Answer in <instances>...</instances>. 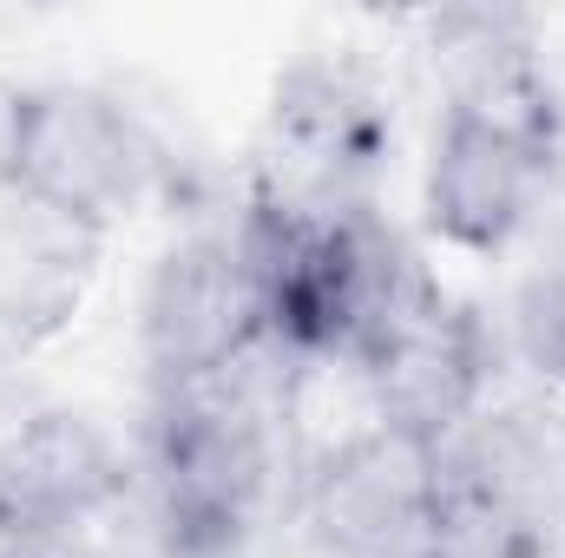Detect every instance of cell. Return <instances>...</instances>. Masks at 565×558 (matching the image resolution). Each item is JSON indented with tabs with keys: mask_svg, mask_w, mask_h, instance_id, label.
<instances>
[{
	"mask_svg": "<svg viewBox=\"0 0 565 558\" xmlns=\"http://www.w3.org/2000/svg\"><path fill=\"white\" fill-rule=\"evenodd\" d=\"M375 106L342 73H296L277 93L264 144V211L282 217H355L362 184L375 178Z\"/></svg>",
	"mask_w": 565,
	"mask_h": 558,
	"instance_id": "obj_3",
	"label": "cell"
},
{
	"mask_svg": "<svg viewBox=\"0 0 565 558\" xmlns=\"http://www.w3.org/2000/svg\"><path fill=\"white\" fill-rule=\"evenodd\" d=\"M0 558H99L86 526H0Z\"/></svg>",
	"mask_w": 565,
	"mask_h": 558,
	"instance_id": "obj_6",
	"label": "cell"
},
{
	"mask_svg": "<svg viewBox=\"0 0 565 558\" xmlns=\"http://www.w3.org/2000/svg\"><path fill=\"white\" fill-rule=\"evenodd\" d=\"M513 335H520V355L546 375H565V257L540 264L526 289H520V309H513Z\"/></svg>",
	"mask_w": 565,
	"mask_h": 558,
	"instance_id": "obj_5",
	"label": "cell"
},
{
	"mask_svg": "<svg viewBox=\"0 0 565 558\" xmlns=\"http://www.w3.org/2000/svg\"><path fill=\"white\" fill-rule=\"evenodd\" d=\"M0 171L20 191V204H40L93 230L99 217L126 211L151 184L158 151L126 106L53 86V93L13 99L0 126Z\"/></svg>",
	"mask_w": 565,
	"mask_h": 558,
	"instance_id": "obj_1",
	"label": "cell"
},
{
	"mask_svg": "<svg viewBox=\"0 0 565 558\" xmlns=\"http://www.w3.org/2000/svg\"><path fill=\"white\" fill-rule=\"evenodd\" d=\"M264 282L250 264L244 230L237 237H191L178 244L145 302V355L164 388L204 382L224 362H237L250 342H264Z\"/></svg>",
	"mask_w": 565,
	"mask_h": 558,
	"instance_id": "obj_2",
	"label": "cell"
},
{
	"mask_svg": "<svg viewBox=\"0 0 565 558\" xmlns=\"http://www.w3.org/2000/svg\"><path fill=\"white\" fill-rule=\"evenodd\" d=\"M119 500L113 447L73 415H40L0 440V526H86Z\"/></svg>",
	"mask_w": 565,
	"mask_h": 558,
	"instance_id": "obj_4",
	"label": "cell"
}]
</instances>
